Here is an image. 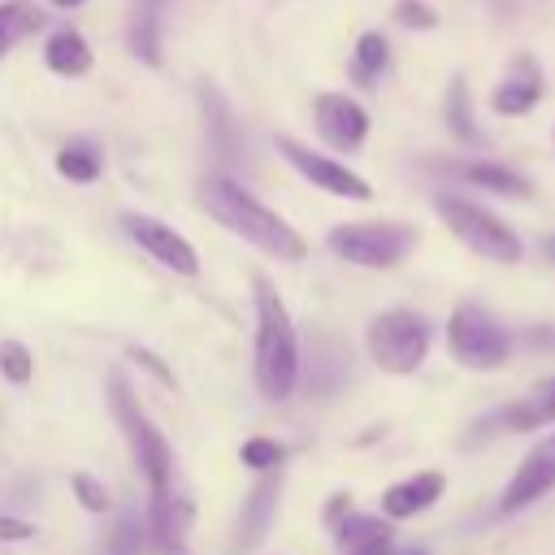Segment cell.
Returning a JSON list of instances; mask_svg holds the SVG:
<instances>
[{
	"mask_svg": "<svg viewBox=\"0 0 555 555\" xmlns=\"http://www.w3.org/2000/svg\"><path fill=\"white\" fill-rule=\"evenodd\" d=\"M199 204L208 208L212 221H221L230 234H238L243 243H251L256 251H264L273 260H304L308 256L304 234L286 217H278L269 204H260L230 173H208L199 182Z\"/></svg>",
	"mask_w": 555,
	"mask_h": 555,
	"instance_id": "obj_1",
	"label": "cell"
},
{
	"mask_svg": "<svg viewBox=\"0 0 555 555\" xmlns=\"http://www.w3.org/2000/svg\"><path fill=\"white\" fill-rule=\"evenodd\" d=\"M256 299V386L264 399H291L299 386V334L269 278H251Z\"/></svg>",
	"mask_w": 555,
	"mask_h": 555,
	"instance_id": "obj_2",
	"label": "cell"
},
{
	"mask_svg": "<svg viewBox=\"0 0 555 555\" xmlns=\"http://www.w3.org/2000/svg\"><path fill=\"white\" fill-rule=\"evenodd\" d=\"M108 408H113V416H117V425H121V434H126V442L134 451V464L143 468V477L152 486V503L169 499V486H173V451H169L165 434L147 421L139 395L130 390V382L121 373H108Z\"/></svg>",
	"mask_w": 555,
	"mask_h": 555,
	"instance_id": "obj_3",
	"label": "cell"
},
{
	"mask_svg": "<svg viewBox=\"0 0 555 555\" xmlns=\"http://www.w3.org/2000/svg\"><path fill=\"white\" fill-rule=\"evenodd\" d=\"M434 212H438L442 225H447L468 251H477L481 260L516 264V260L525 256L520 234H516L503 217H494L490 208H481V204H473V199H464V195H434Z\"/></svg>",
	"mask_w": 555,
	"mask_h": 555,
	"instance_id": "obj_4",
	"label": "cell"
},
{
	"mask_svg": "<svg viewBox=\"0 0 555 555\" xmlns=\"http://www.w3.org/2000/svg\"><path fill=\"white\" fill-rule=\"evenodd\" d=\"M416 238L421 234L412 221H343L325 234V247L360 269H395L399 260H408Z\"/></svg>",
	"mask_w": 555,
	"mask_h": 555,
	"instance_id": "obj_5",
	"label": "cell"
},
{
	"mask_svg": "<svg viewBox=\"0 0 555 555\" xmlns=\"http://www.w3.org/2000/svg\"><path fill=\"white\" fill-rule=\"evenodd\" d=\"M434 343V325L429 317H421L416 308H386L369 321V356L382 373H416L421 360L429 356Z\"/></svg>",
	"mask_w": 555,
	"mask_h": 555,
	"instance_id": "obj_6",
	"label": "cell"
},
{
	"mask_svg": "<svg viewBox=\"0 0 555 555\" xmlns=\"http://www.w3.org/2000/svg\"><path fill=\"white\" fill-rule=\"evenodd\" d=\"M512 343H516L512 330L490 308H481V304H460L451 312V321H447V347H451V356L464 369L486 373V369L507 364Z\"/></svg>",
	"mask_w": 555,
	"mask_h": 555,
	"instance_id": "obj_7",
	"label": "cell"
},
{
	"mask_svg": "<svg viewBox=\"0 0 555 555\" xmlns=\"http://www.w3.org/2000/svg\"><path fill=\"white\" fill-rule=\"evenodd\" d=\"M278 152H282V160H286L295 173H304L317 191L338 195V199H373V186H369L356 169H347L338 156H325V152H317V147L291 139V134H278Z\"/></svg>",
	"mask_w": 555,
	"mask_h": 555,
	"instance_id": "obj_8",
	"label": "cell"
},
{
	"mask_svg": "<svg viewBox=\"0 0 555 555\" xmlns=\"http://www.w3.org/2000/svg\"><path fill=\"white\" fill-rule=\"evenodd\" d=\"M117 225L126 230L130 243H139V251H147L152 260H160L165 269H173L178 278H195L199 273V256L186 243V234H178L173 225L147 217V212H121Z\"/></svg>",
	"mask_w": 555,
	"mask_h": 555,
	"instance_id": "obj_9",
	"label": "cell"
},
{
	"mask_svg": "<svg viewBox=\"0 0 555 555\" xmlns=\"http://www.w3.org/2000/svg\"><path fill=\"white\" fill-rule=\"evenodd\" d=\"M312 121L325 147L334 152H360L369 139V108L351 100L347 91H317L312 95Z\"/></svg>",
	"mask_w": 555,
	"mask_h": 555,
	"instance_id": "obj_10",
	"label": "cell"
},
{
	"mask_svg": "<svg viewBox=\"0 0 555 555\" xmlns=\"http://www.w3.org/2000/svg\"><path fill=\"white\" fill-rule=\"evenodd\" d=\"M555 490V429L516 464L512 481L503 486V499H499V512L512 516V512H525L529 503H538L542 494Z\"/></svg>",
	"mask_w": 555,
	"mask_h": 555,
	"instance_id": "obj_11",
	"label": "cell"
},
{
	"mask_svg": "<svg viewBox=\"0 0 555 555\" xmlns=\"http://www.w3.org/2000/svg\"><path fill=\"white\" fill-rule=\"evenodd\" d=\"M299 373L308 377L304 386H308L312 399H330L334 390H343L347 377H351V356H347L343 338H334V334H325V330H312L308 356L299 351Z\"/></svg>",
	"mask_w": 555,
	"mask_h": 555,
	"instance_id": "obj_12",
	"label": "cell"
},
{
	"mask_svg": "<svg viewBox=\"0 0 555 555\" xmlns=\"http://www.w3.org/2000/svg\"><path fill=\"white\" fill-rule=\"evenodd\" d=\"M278 503H282V481H278V468H264L256 490L247 494L243 512H238V529H234V555L243 551H256L269 533V525L278 520Z\"/></svg>",
	"mask_w": 555,
	"mask_h": 555,
	"instance_id": "obj_13",
	"label": "cell"
},
{
	"mask_svg": "<svg viewBox=\"0 0 555 555\" xmlns=\"http://www.w3.org/2000/svg\"><path fill=\"white\" fill-rule=\"evenodd\" d=\"M546 95V78H542V65L533 56H512V74L490 91V108L499 117H525L529 108H538Z\"/></svg>",
	"mask_w": 555,
	"mask_h": 555,
	"instance_id": "obj_14",
	"label": "cell"
},
{
	"mask_svg": "<svg viewBox=\"0 0 555 555\" xmlns=\"http://www.w3.org/2000/svg\"><path fill=\"white\" fill-rule=\"evenodd\" d=\"M199 113H204V134H208L212 152H217L225 165L238 160V156H243V126H238L234 108L225 104V95H221L217 87H208V82H199Z\"/></svg>",
	"mask_w": 555,
	"mask_h": 555,
	"instance_id": "obj_15",
	"label": "cell"
},
{
	"mask_svg": "<svg viewBox=\"0 0 555 555\" xmlns=\"http://www.w3.org/2000/svg\"><path fill=\"white\" fill-rule=\"evenodd\" d=\"M442 486H447V477H442L438 468L412 473V477L395 481V486L382 494V512H386L390 520H408V516L425 512L429 503H438V499H442Z\"/></svg>",
	"mask_w": 555,
	"mask_h": 555,
	"instance_id": "obj_16",
	"label": "cell"
},
{
	"mask_svg": "<svg viewBox=\"0 0 555 555\" xmlns=\"http://www.w3.org/2000/svg\"><path fill=\"white\" fill-rule=\"evenodd\" d=\"M43 65L52 74H61V78H82V74H91L95 52H91V43H87V35L78 26H56L43 39Z\"/></svg>",
	"mask_w": 555,
	"mask_h": 555,
	"instance_id": "obj_17",
	"label": "cell"
},
{
	"mask_svg": "<svg viewBox=\"0 0 555 555\" xmlns=\"http://www.w3.org/2000/svg\"><path fill=\"white\" fill-rule=\"evenodd\" d=\"M160 13H165V0H134L130 26H126V48L147 69H160L165 65V56H160Z\"/></svg>",
	"mask_w": 555,
	"mask_h": 555,
	"instance_id": "obj_18",
	"label": "cell"
},
{
	"mask_svg": "<svg viewBox=\"0 0 555 555\" xmlns=\"http://www.w3.org/2000/svg\"><path fill=\"white\" fill-rule=\"evenodd\" d=\"M464 182L481 186V191H494V195H507V199H529L533 195V182L525 173H516L512 165H494V160H460L451 165Z\"/></svg>",
	"mask_w": 555,
	"mask_h": 555,
	"instance_id": "obj_19",
	"label": "cell"
},
{
	"mask_svg": "<svg viewBox=\"0 0 555 555\" xmlns=\"http://www.w3.org/2000/svg\"><path fill=\"white\" fill-rule=\"evenodd\" d=\"M499 421H503V429H538V425H551L555 421V377H546V382H538L525 399H516V403H507L503 412H499Z\"/></svg>",
	"mask_w": 555,
	"mask_h": 555,
	"instance_id": "obj_20",
	"label": "cell"
},
{
	"mask_svg": "<svg viewBox=\"0 0 555 555\" xmlns=\"http://www.w3.org/2000/svg\"><path fill=\"white\" fill-rule=\"evenodd\" d=\"M351 82L356 87H373L382 82V74L390 69V39L382 30H360L351 43Z\"/></svg>",
	"mask_w": 555,
	"mask_h": 555,
	"instance_id": "obj_21",
	"label": "cell"
},
{
	"mask_svg": "<svg viewBox=\"0 0 555 555\" xmlns=\"http://www.w3.org/2000/svg\"><path fill=\"white\" fill-rule=\"evenodd\" d=\"M442 117H447L451 139H460V143H468V147H481V143H486V139H481V126H477V117H473V95H468L464 74H451Z\"/></svg>",
	"mask_w": 555,
	"mask_h": 555,
	"instance_id": "obj_22",
	"label": "cell"
},
{
	"mask_svg": "<svg viewBox=\"0 0 555 555\" xmlns=\"http://www.w3.org/2000/svg\"><path fill=\"white\" fill-rule=\"evenodd\" d=\"M100 169H104V152H100L91 139H69V143L56 152V173H61L65 182L87 186V182L100 178Z\"/></svg>",
	"mask_w": 555,
	"mask_h": 555,
	"instance_id": "obj_23",
	"label": "cell"
},
{
	"mask_svg": "<svg viewBox=\"0 0 555 555\" xmlns=\"http://www.w3.org/2000/svg\"><path fill=\"white\" fill-rule=\"evenodd\" d=\"M43 9L35 4V0H4L0 4V56L17 43V39H26V35H35V30H43Z\"/></svg>",
	"mask_w": 555,
	"mask_h": 555,
	"instance_id": "obj_24",
	"label": "cell"
},
{
	"mask_svg": "<svg viewBox=\"0 0 555 555\" xmlns=\"http://www.w3.org/2000/svg\"><path fill=\"white\" fill-rule=\"evenodd\" d=\"M143 546H147V516H139V507H121L104 538V555H143Z\"/></svg>",
	"mask_w": 555,
	"mask_h": 555,
	"instance_id": "obj_25",
	"label": "cell"
},
{
	"mask_svg": "<svg viewBox=\"0 0 555 555\" xmlns=\"http://www.w3.org/2000/svg\"><path fill=\"white\" fill-rule=\"evenodd\" d=\"M334 538L343 551L351 546H364V542H377V538H390V525L382 516H360V512H347L334 520Z\"/></svg>",
	"mask_w": 555,
	"mask_h": 555,
	"instance_id": "obj_26",
	"label": "cell"
},
{
	"mask_svg": "<svg viewBox=\"0 0 555 555\" xmlns=\"http://www.w3.org/2000/svg\"><path fill=\"white\" fill-rule=\"evenodd\" d=\"M0 373L13 382V386H26L30 373H35V360H30V347L17 343V338H4L0 343Z\"/></svg>",
	"mask_w": 555,
	"mask_h": 555,
	"instance_id": "obj_27",
	"label": "cell"
},
{
	"mask_svg": "<svg viewBox=\"0 0 555 555\" xmlns=\"http://www.w3.org/2000/svg\"><path fill=\"white\" fill-rule=\"evenodd\" d=\"M238 460H243L247 468L264 473V468H282L286 451H282V442H273V438H247V442L238 447Z\"/></svg>",
	"mask_w": 555,
	"mask_h": 555,
	"instance_id": "obj_28",
	"label": "cell"
},
{
	"mask_svg": "<svg viewBox=\"0 0 555 555\" xmlns=\"http://www.w3.org/2000/svg\"><path fill=\"white\" fill-rule=\"evenodd\" d=\"M390 17H395L403 30H438V9L425 4V0H395Z\"/></svg>",
	"mask_w": 555,
	"mask_h": 555,
	"instance_id": "obj_29",
	"label": "cell"
},
{
	"mask_svg": "<svg viewBox=\"0 0 555 555\" xmlns=\"http://www.w3.org/2000/svg\"><path fill=\"white\" fill-rule=\"evenodd\" d=\"M69 490H74V499H78L87 512H95V516L108 512V490L100 486V477H91V473H69Z\"/></svg>",
	"mask_w": 555,
	"mask_h": 555,
	"instance_id": "obj_30",
	"label": "cell"
},
{
	"mask_svg": "<svg viewBox=\"0 0 555 555\" xmlns=\"http://www.w3.org/2000/svg\"><path fill=\"white\" fill-rule=\"evenodd\" d=\"M126 360H134L139 369H147V373H152L160 386H178V382H173V369H169V364H165L156 351H147V347H126Z\"/></svg>",
	"mask_w": 555,
	"mask_h": 555,
	"instance_id": "obj_31",
	"label": "cell"
},
{
	"mask_svg": "<svg viewBox=\"0 0 555 555\" xmlns=\"http://www.w3.org/2000/svg\"><path fill=\"white\" fill-rule=\"evenodd\" d=\"M520 343H525L529 351L555 356V325H525V330H520Z\"/></svg>",
	"mask_w": 555,
	"mask_h": 555,
	"instance_id": "obj_32",
	"label": "cell"
},
{
	"mask_svg": "<svg viewBox=\"0 0 555 555\" xmlns=\"http://www.w3.org/2000/svg\"><path fill=\"white\" fill-rule=\"evenodd\" d=\"M35 533L30 520H17V516H0V542H26Z\"/></svg>",
	"mask_w": 555,
	"mask_h": 555,
	"instance_id": "obj_33",
	"label": "cell"
},
{
	"mask_svg": "<svg viewBox=\"0 0 555 555\" xmlns=\"http://www.w3.org/2000/svg\"><path fill=\"white\" fill-rule=\"evenodd\" d=\"M347 555H395V551H390V538H377V542H364V546H351Z\"/></svg>",
	"mask_w": 555,
	"mask_h": 555,
	"instance_id": "obj_34",
	"label": "cell"
},
{
	"mask_svg": "<svg viewBox=\"0 0 555 555\" xmlns=\"http://www.w3.org/2000/svg\"><path fill=\"white\" fill-rule=\"evenodd\" d=\"M347 507H351V499H347V494H334V499H330V503H325V520H330V525H334V520H338V516H347Z\"/></svg>",
	"mask_w": 555,
	"mask_h": 555,
	"instance_id": "obj_35",
	"label": "cell"
},
{
	"mask_svg": "<svg viewBox=\"0 0 555 555\" xmlns=\"http://www.w3.org/2000/svg\"><path fill=\"white\" fill-rule=\"evenodd\" d=\"M538 251H542V256H546V260H555V234H546V238H542V243H538Z\"/></svg>",
	"mask_w": 555,
	"mask_h": 555,
	"instance_id": "obj_36",
	"label": "cell"
},
{
	"mask_svg": "<svg viewBox=\"0 0 555 555\" xmlns=\"http://www.w3.org/2000/svg\"><path fill=\"white\" fill-rule=\"evenodd\" d=\"M48 4H52V9H78L82 0H48Z\"/></svg>",
	"mask_w": 555,
	"mask_h": 555,
	"instance_id": "obj_37",
	"label": "cell"
},
{
	"mask_svg": "<svg viewBox=\"0 0 555 555\" xmlns=\"http://www.w3.org/2000/svg\"><path fill=\"white\" fill-rule=\"evenodd\" d=\"M165 555H186V551H182V546H169V551H165Z\"/></svg>",
	"mask_w": 555,
	"mask_h": 555,
	"instance_id": "obj_38",
	"label": "cell"
},
{
	"mask_svg": "<svg viewBox=\"0 0 555 555\" xmlns=\"http://www.w3.org/2000/svg\"><path fill=\"white\" fill-rule=\"evenodd\" d=\"M403 555H425V551H403Z\"/></svg>",
	"mask_w": 555,
	"mask_h": 555,
	"instance_id": "obj_39",
	"label": "cell"
}]
</instances>
